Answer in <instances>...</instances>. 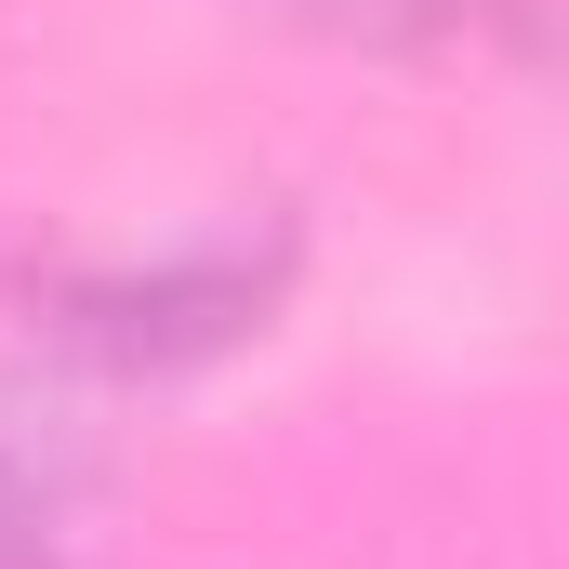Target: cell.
<instances>
[{
    "mask_svg": "<svg viewBox=\"0 0 569 569\" xmlns=\"http://www.w3.org/2000/svg\"><path fill=\"white\" fill-rule=\"evenodd\" d=\"M291 226H199V239H172V252H146V266H67V279H40V331L67 345V358H93V371H199V358H226V345H252L266 318H279L291 291Z\"/></svg>",
    "mask_w": 569,
    "mask_h": 569,
    "instance_id": "obj_1",
    "label": "cell"
},
{
    "mask_svg": "<svg viewBox=\"0 0 569 569\" xmlns=\"http://www.w3.org/2000/svg\"><path fill=\"white\" fill-rule=\"evenodd\" d=\"M331 40H385V53H463V40H503L530 27V0H279Z\"/></svg>",
    "mask_w": 569,
    "mask_h": 569,
    "instance_id": "obj_2",
    "label": "cell"
},
{
    "mask_svg": "<svg viewBox=\"0 0 569 569\" xmlns=\"http://www.w3.org/2000/svg\"><path fill=\"white\" fill-rule=\"evenodd\" d=\"M0 569H67V530H53V503L13 450H0Z\"/></svg>",
    "mask_w": 569,
    "mask_h": 569,
    "instance_id": "obj_3",
    "label": "cell"
}]
</instances>
